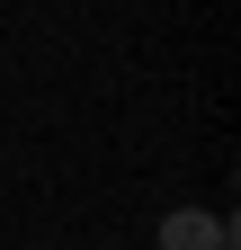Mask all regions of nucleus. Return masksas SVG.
Returning a JSON list of instances; mask_svg holds the SVG:
<instances>
[{
    "label": "nucleus",
    "instance_id": "f257e3e1",
    "mask_svg": "<svg viewBox=\"0 0 241 250\" xmlns=\"http://www.w3.org/2000/svg\"><path fill=\"white\" fill-rule=\"evenodd\" d=\"M161 250H232V224L205 206H170L161 214Z\"/></svg>",
    "mask_w": 241,
    "mask_h": 250
}]
</instances>
